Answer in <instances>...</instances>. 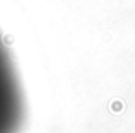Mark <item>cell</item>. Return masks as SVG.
Listing matches in <instances>:
<instances>
[{
  "label": "cell",
  "instance_id": "cell-1",
  "mask_svg": "<svg viewBox=\"0 0 135 133\" xmlns=\"http://www.w3.org/2000/svg\"><path fill=\"white\" fill-rule=\"evenodd\" d=\"M24 114L26 108L19 75L0 34V133H19Z\"/></svg>",
  "mask_w": 135,
  "mask_h": 133
}]
</instances>
